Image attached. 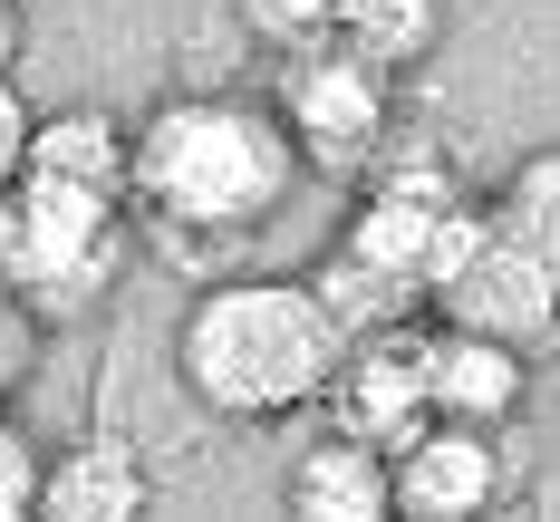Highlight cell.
I'll return each instance as SVG.
<instances>
[{
  "label": "cell",
  "instance_id": "6da1fadb",
  "mask_svg": "<svg viewBox=\"0 0 560 522\" xmlns=\"http://www.w3.org/2000/svg\"><path fill=\"white\" fill-rule=\"evenodd\" d=\"M300 194V146L252 97H165L126 116V204L165 242H242Z\"/></svg>",
  "mask_w": 560,
  "mask_h": 522
},
{
  "label": "cell",
  "instance_id": "7a4b0ae2",
  "mask_svg": "<svg viewBox=\"0 0 560 522\" xmlns=\"http://www.w3.org/2000/svg\"><path fill=\"white\" fill-rule=\"evenodd\" d=\"M338 358H348V339L329 329V310L310 300V281H271V271L194 290V310L174 329L184 397L203 416H223V426H261V416L319 406Z\"/></svg>",
  "mask_w": 560,
  "mask_h": 522
},
{
  "label": "cell",
  "instance_id": "3957f363",
  "mask_svg": "<svg viewBox=\"0 0 560 522\" xmlns=\"http://www.w3.org/2000/svg\"><path fill=\"white\" fill-rule=\"evenodd\" d=\"M136 252V204L126 194H88V184H58V174H20L0 194V290L58 329V320H88L116 290Z\"/></svg>",
  "mask_w": 560,
  "mask_h": 522
},
{
  "label": "cell",
  "instance_id": "277c9868",
  "mask_svg": "<svg viewBox=\"0 0 560 522\" xmlns=\"http://www.w3.org/2000/svg\"><path fill=\"white\" fill-rule=\"evenodd\" d=\"M483 232H493V213H483L454 174L396 165V174H377V184L358 194V213H348V232H338V252L368 262V271H377L387 290H406V300H435V290L483 252Z\"/></svg>",
  "mask_w": 560,
  "mask_h": 522
},
{
  "label": "cell",
  "instance_id": "5b68a950",
  "mask_svg": "<svg viewBox=\"0 0 560 522\" xmlns=\"http://www.w3.org/2000/svg\"><path fill=\"white\" fill-rule=\"evenodd\" d=\"M271 116L290 126V146H300V165H368L377 146H387V116H396V78L387 68H368V58L348 49V39H300V49H280V97Z\"/></svg>",
  "mask_w": 560,
  "mask_h": 522
},
{
  "label": "cell",
  "instance_id": "8992f818",
  "mask_svg": "<svg viewBox=\"0 0 560 522\" xmlns=\"http://www.w3.org/2000/svg\"><path fill=\"white\" fill-rule=\"evenodd\" d=\"M435 329H464V339H493L512 348L522 368L560 348V262L522 252L503 232H483V252L435 290Z\"/></svg>",
  "mask_w": 560,
  "mask_h": 522
},
{
  "label": "cell",
  "instance_id": "52a82bcc",
  "mask_svg": "<svg viewBox=\"0 0 560 522\" xmlns=\"http://www.w3.org/2000/svg\"><path fill=\"white\" fill-rule=\"evenodd\" d=\"M329 436H348V445H368V455H406L435 416H425V368H416V329L396 320V329H377V339H358L348 358H338L329 378Z\"/></svg>",
  "mask_w": 560,
  "mask_h": 522
},
{
  "label": "cell",
  "instance_id": "ba28073f",
  "mask_svg": "<svg viewBox=\"0 0 560 522\" xmlns=\"http://www.w3.org/2000/svg\"><path fill=\"white\" fill-rule=\"evenodd\" d=\"M512 464L493 436H474V426H425L406 455H387V503L396 522H483L503 503Z\"/></svg>",
  "mask_w": 560,
  "mask_h": 522
},
{
  "label": "cell",
  "instance_id": "9c48e42d",
  "mask_svg": "<svg viewBox=\"0 0 560 522\" xmlns=\"http://www.w3.org/2000/svg\"><path fill=\"white\" fill-rule=\"evenodd\" d=\"M155 484H145V455L126 436H78V445H49L39 455V503L30 522H145Z\"/></svg>",
  "mask_w": 560,
  "mask_h": 522
},
{
  "label": "cell",
  "instance_id": "30bf717a",
  "mask_svg": "<svg viewBox=\"0 0 560 522\" xmlns=\"http://www.w3.org/2000/svg\"><path fill=\"white\" fill-rule=\"evenodd\" d=\"M416 368H425V416L435 426H474V436H493L522 387H532V368L493 339H464V329H416Z\"/></svg>",
  "mask_w": 560,
  "mask_h": 522
},
{
  "label": "cell",
  "instance_id": "8fae6325",
  "mask_svg": "<svg viewBox=\"0 0 560 522\" xmlns=\"http://www.w3.org/2000/svg\"><path fill=\"white\" fill-rule=\"evenodd\" d=\"M280 503H290V522H396L387 455H368V445H348V436H319V445H300Z\"/></svg>",
  "mask_w": 560,
  "mask_h": 522
},
{
  "label": "cell",
  "instance_id": "7c38bea8",
  "mask_svg": "<svg viewBox=\"0 0 560 522\" xmlns=\"http://www.w3.org/2000/svg\"><path fill=\"white\" fill-rule=\"evenodd\" d=\"M30 174L88 184V194H126V116L116 107H58L30 126Z\"/></svg>",
  "mask_w": 560,
  "mask_h": 522
},
{
  "label": "cell",
  "instance_id": "4fadbf2b",
  "mask_svg": "<svg viewBox=\"0 0 560 522\" xmlns=\"http://www.w3.org/2000/svg\"><path fill=\"white\" fill-rule=\"evenodd\" d=\"M329 39H348L368 68L396 78L445 39V0H329Z\"/></svg>",
  "mask_w": 560,
  "mask_h": 522
},
{
  "label": "cell",
  "instance_id": "5bb4252c",
  "mask_svg": "<svg viewBox=\"0 0 560 522\" xmlns=\"http://www.w3.org/2000/svg\"><path fill=\"white\" fill-rule=\"evenodd\" d=\"M483 213H493V232H503V242H522V252L560 262V146H532V155L503 174V194H493Z\"/></svg>",
  "mask_w": 560,
  "mask_h": 522
},
{
  "label": "cell",
  "instance_id": "9a60e30c",
  "mask_svg": "<svg viewBox=\"0 0 560 522\" xmlns=\"http://www.w3.org/2000/svg\"><path fill=\"white\" fill-rule=\"evenodd\" d=\"M300 281H310V300L329 310V329H338L348 348H358V339H377V329H396V310H406V290H387L377 271H368V262H348V252L310 262Z\"/></svg>",
  "mask_w": 560,
  "mask_h": 522
},
{
  "label": "cell",
  "instance_id": "2e32d148",
  "mask_svg": "<svg viewBox=\"0 0 560 522\" xmlns=\"http://www.w3.org/2000/svg\"><path fill=\"white\" fill-rule=\"evenodd\" d=\"M39 339H49V329H39V320L0 290V416H10V397H20L30 378H39Z\"/></svg>",
  "mask_w": 560,
  "mask_h": 522
},
{
  "label": "cell",
  "instance_id": "e0dca14e",
  "mask_svg": "<svg viewBox=\"0 0 560 522\" xmlns=\"http://www.w3.org/2000/svg\"><path fill=\"white\" fill-rule=\"evenodd\" d=\"M30 503H39V445L30 426L0 416V522H30Z\"/></svg>",
  "mask_w": 560,
  "mask_h": 522
},
{
  "label": "cell",
  "instance_id": "ac0fdd59",
  "mask_svg": "<svg viewBox=\"0 0 560 522\" xmlns=\"http://www.w3.org/2000/svg\"><path fill=\"white\" fill-rule=\"evenodd\" d=\"M242 20H252L271 49H300V39L329 30V0H242Z\"/></svg>",
  "mask_w": 560,
  "mask_h": 522
},
{
  "label": "cell",
  "instance_id": "d6986e66",
  "mask_svg": "<svg viewBox=\"0 0 560 522\" xmlns=\"http://www.w3.org/2000/svg\"><path fill=\"white\" fill-rule=\"evenodd\" d=\"M30 126H39V107H30V97H20V88L0 78V194H10V184L30 174Z\"/></svg>",
  "mask_w": 560,
  "mask_h": 522
},
{
  "label": "cell",
  "instance_id": "ffe728a7",
  "mask_svg": "<svg viewBox=\"0 0 560 522\" xmlns=\"http://www.w3.org/2000/svg\"><path fill=\"white\" fill-rule=\"evenodd\" d=\"M10 58H20V0H0V78H10Z\"/></svg>",
  "mask_w": 560,
  "mask_h": 522
}]
</instances>
